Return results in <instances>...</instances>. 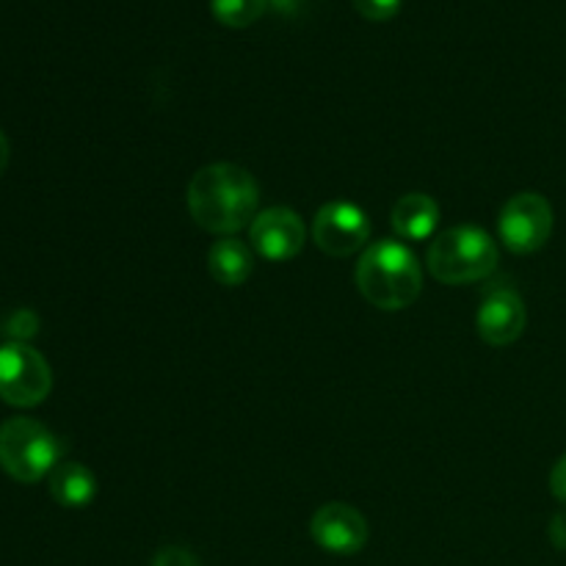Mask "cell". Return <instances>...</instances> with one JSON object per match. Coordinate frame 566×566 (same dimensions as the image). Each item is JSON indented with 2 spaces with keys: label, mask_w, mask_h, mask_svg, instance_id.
I'll return each mask as SVG.
<instances>
[{
  "label": "cell",
  "mask_w": 566,
  "mask_h": 566,
  "mask_svg": "<svg viewBox=\"0 0 566 566\" xmlns=\"http://www.w3.org/2000/svg\"><path fill=\"white\" fill-rule=\"evenodd\" d=\"M551 542L558 551H566V512H558L551 523Z\"/></svg>",
  "instance_id": "d6986e66"
},
{
  "label": "cell",
  "mask_w": 566,
  "mask_h": 566,
  "mask_svg": "<svg viewBox=\"0 0 566 566\" xmlns=\"http://www.w3.org/2000/svg\"><path fill=\"white\" fill-rule=\"evenodd\" d=\"M525 321H528V313H525L520 293L506 285H495L481 298L479 313H475V329H479L481 340L503 348L523 337Z\"/></svg>",
  "instance_id": "30bf717a"
},
{
  "label": "cell",
  "mask_w": 566,
  "mask_h": 566,
  "mask_svg": "<svg viewBox=\"0 0 566 566\" xmlns=\"http://www.w3.org/2000/svg\"><path fill=\"white\" fill-rule=\"evenodd\" d=\"M551 490H553V495H556L558 501H562L564 506H566V453H564L562 459H558L556 468H553Z\"/></svg>",
  "instance_id": "ac0fdd59"
},
{
  "label": "cell",
  "mask_w": 566,
  "mask_h": 566,
  "mask_svg": "<svg viewBox=\"0 0 566 566\" xmlns=\"http://www.w3.org/2000/svg\"><path fill=\"white\" fill-rule=\"evenodd\" d=\"M9 160H11V147H9V138L3 136V130H0V177L6 175V169H9Z\"/></svg>",
  "instance_id": "ffe728a7"
},
{
  "label": "cell",
  "mask_w": 566,
  "mask_h": 566,
  "mask_svg": "<svg viewBox=\"0 0 566 566\" xmlns=\"http://www.w3.org/2000/svg\"><path fill=\"white\" fill-rule=\"evenodd\" d=\"M271 6H274L280 14H293V11L298 9V0H269Z\"/></svg>",
  "instance_id": "44dd1931"
},
{
  "label": "cell",
  "mask_w": 566,
  "mask_h": 566,
  "mask_svg": "<svg viewBox=\"0 0 566 566\" xmlns=\"http://www.w3.org/2000/svg\"><path fill=\"white\" fill-rule=\"evenodd\" d=\"M260 186L243 166L210 164L188 182V213L202 230L232 235L258 216Z\"/></svg>",
  "instance_id": "6da1fadb"
},
{
  "label": "cell",
  "mask_w": 566,
  "mask_h": 566,
  "mask_svg": "<svg viewBox=\"0 0 566 566\" xmlns=\"http://www.w3.org/2000/svg\"><path fill=\"white\" fill-rule=\"evenodd\" d=\"M313 241L329 258H352L370 241L368 213L359 205L343 202V199L324 205L315 213Z\"/></svg>",
  "instance_id": "52a82bcc"
},
{
  "label": "cell",
  "mask_w": 566,
  "mask_h": 566,
  "mask_svg": "<svg viewBox=\"0 0 566 566\" xmlns=\"http://www.w3.org/2000/svg\"><path fill=\"white\" fill-rule=\"evenodd\" d=\"M497 235L514 254H534L551 241L553 208L542 193L525 191L506 202L497 219Z\"/></svg>",
  "instance_id": "8992f818"
},
{
  "label": "cell",
  "mask_w": 566,
  "mask_h": 566,
  "mask_svg": "<svg viewBox=\"0 0 566 566\" xmlns=\"http://www.w3.org/2000/svg\"><path fill=\"white\" fill-rule=\"evenodd\" d=\"M354 9L365 17V20L385 22L401 11V0H352Z\"/></svg>",
  "instance_id": "9a60e30c"
},
{
  "label": "cell",
  "mask_w": 566,
  "mask_h": 566,
  "mask_svg": "<svg viewBox=\"0 0 566 566\" xmlns=\"http://www.w3.org/2000/svg\"><path fill=\"white\" fill-rule=\"evenodd\" d=\"M208 269H210V276H213L219 285L238 287V285H243L249 276H252L254 254L247 243L238 241V238H232V235H227L210 247Z\"/></svg>",
  "instance_id": "7c38bea8"
},
{
  "label": "cell",
  "mask_w": 566,
  "mask_h": 566,
  "mask_svg": "<svg viewBox=\"0 0 566 566\" xmlns=\"http://www.w3.org/2000/svg\"><path fill=\"white\" fill-rule=\"evenodd\" d=\"M249 241L258 254L271 263H287L302 252L307 241V230L296 210L291 208H265L254 216L249 224Z\"/></svg>",
  "instance_id": "ba28073f"
},
{
  "label": "cell",
  "mask_w": 566,
  "mask_h": 566,
  "mask_svg": "<svg viewBox=\"0 0 566 566\" xmlns=\"http://www.w3.org/2000/svg\"><path fill=\"white\" fill-rule=\"evenodd\" d=\"M357 287L374 307L396 313L418 302L423 271L412 249L401 241H376L357 263Z\"/></svg>",
  "instance_id": "7a4b0ae2"
},
{
  "label": "cell",
  "mask_w": 566,
  "mask_h": 566,
  "mask_svg": "<svg viewBox=\"0 0 566 566\" xmlns=\"http://www.w3.org/2000/svg\"><path fill=\"white\" fill-rule=\"evenodd\" d=\"M53 390V370L48 359L28 343L0 346V401L17 409L39 407Z\"/></svg>",
  "instance_id": "5b68a950"
},
{
  "label": "cell",
  "mask_w": 566,
  "mask_h": 566,
  "mask_svg": "<svg viewBox=\"0 0 566 566\" xmlns=\"http://www.w3.org/2000/svg\"><path fill=\"white\" fill-rule=\"evenodd\" d=\"M213 17L227 28H249L263 17L269 0H210Z\"/></svg>",
  "instance_id": "5bb4252c"
},
{
  "label": "cell",
  "mask_w": 566,
  "mask_h": 566,
  "mask_svg": "<svg viewBox=\"0 0 566 566\" xmlns=\"http://www.w3.org/2000/svg\"><path fill=\"white\" fill-rule=\"evenodd\" d=\"M39 318L31 313V310H17L11 313L9 324H6V335L11 337V343H25L28 337L36 335Z\"/></svg>",
  "instance_id": "2e32d148"
},
{
  "label": "cell",
  "mask_w": 566,
  "mask_h": 566,
  "mask_svg": "<svg viewBox=\"0 0 566 566\" xmlns=\"http://www.w3.org/2000/svg\"><path fill=\"white\" fill-rule=\"evenodd\" d=\"M310 534L315 545L335 556H357L368 545V520L348 503H326L310 520Z\"/></svg>",
  "instance_id": "9c48e42d"
},
{
  "label": "cell",
  "mask_w": 566,
  "mask_h": 566,
  "mask_svg": "<svg viewBox=\"0 0 566 566\" xmlns=\"http://www.w3.org/2000/svg\"><path fill=\"white\" fill-rule=\"evenodd\" d=\"M64 446L48 426L11 418L0 426V468L20 484H36L61 464Z\"/></svg>",
  "instance_id": "277c9868"
},
{
  "label": "cell",
  "mask_w": 566,
  "mask_h": 566,
  "mask_svg": "<svg viewBox=\"0 0 566 566\" xmlns=\"http://www.w3.org/2000/svg\"><path fill=\"white\" fill-rule=\"evenodd\" d=\"M48 490L59 506L64 509H86L97 495V479L88 468L77 462H61L48 475Z\"/></svg>",
  "instance_id": "4fadbf2b"
},
{
  "label": "cell",
  "mask_w": 566,
  "mask_h": 566,
  "mask_svg": "<svg viewBox=\"0 0 566 566\" xmlns=\"http://www.w3.org/2000/svg\"><path fill=\"white\" fill-rule=\"evenodd\" d=\"M440 227V205L429 193H407L392 208V230L403 241H426Z\"/></svg>",
  "instance_id": "8fae6325"
},
{
  "label": "cell",
  "mask_w": 566,
  "mask_h": 566,
  "mask_svg": "<svg viewBox=\"0 0 566 566\" xmlns=\"http://www.w3.org/2000/svg\"><path fill=\"white\" fill-rule=\"evenodd\" d=\"M497 252L495 238L481 227H451V230L440 232L431 241L426 263L434 280L446 282V285H470V282H481L497 269Z\"/></svg>",
  "instance_id": "3957f363"
},
{
  "label": "cell",
  "mask_w": 566,
  "mask_h": 566,
  "mask_svg": "<svg viewBox=\"0 0 566 566\" xmlns=\"http://www.w3.org/2000/svg\"><path fill=\"white\" fill-rule=\"evenodd\" d=\"M153 566H202L197 562L193 553H188L186 547H164L158 551V556L153 558Z\"/></svg>",
  "instance_id": "e0dca14e"
}]
</instances>
